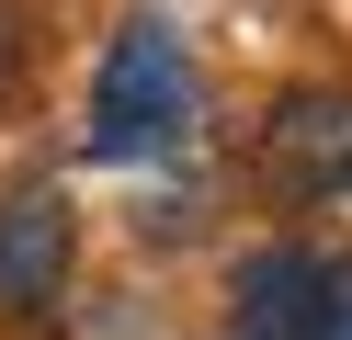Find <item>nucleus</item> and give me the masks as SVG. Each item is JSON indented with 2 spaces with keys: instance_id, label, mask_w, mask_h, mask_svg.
Here are the masks:
<instances>
[{
  "instance_id": "nucleus-2",
  "label": "nucleus",
  "mask_w": 352,
  "mask_h": 340,
  "mask_svg": "<svg viewBox=\"0 0 352 340\" xmlns=\"http://www.w3.org/2000/svg\"><path fill=\"white\" fill-rule=\"evenodd\" d=\"M261 170L296 204H352V91H284L261 113Z\"/></svg>"
},
{
  "instance_id": "nucleus-1",
  "label": "nucleus",
  "mask_w": 352,
  "mask_h": 340,
  "mask_svg": "<svg viewBox=\"0 0 352 340\" xmlns=\"http://www.w3.org/2000/svg\"><path fill=\"white\" fill-rule=\"evenodd\" d=\"M193 136V57L170 23H125L114 45H102V80H91V125H80V148L91 159H160Z\"/></svg>"
},
{
  "instance_id": "nucleus-5",
  "label": "nucleus",
  "mask_w": 352,
  "mask_h": 340,
  "mask_svg": "<svg viewBox=\"0 0 352 340\" xmlns=\"http://www.w3.org/2000/svg\"><path fill=\"white\" fill-rule=\"evenodd\" d=\"M329 340H352V261H341V284H329Z\"/></svg>"
},
{
  "instance_id": "nucleus-4",
  "label": "nucleus",
  "mask_w": 352,
  "mask_h": 340,
  "mask_svg": "<svg viewBox=\"0 0 352 340\" xmlns=\"http://www.w3.org/2000/svg\"><path fill=\"white\" fill-rule=\"evenodd\" d=\"M69 249H80V227H69L57 193H12L0 204V317H46L69 295Z\"/></svg>"
},
{
  "instance_id": "nucleus-6",
  "label": "nucleus",
  "mask_w": 352,
  "mask_h": 340,
  "mask_svg": "<svg viewBox=\"0 0 352 340\" xmlns=\"http://www.w3.org/2000/svg\"><path fill=\"white\" fill-rule=\"evenodd\" d=\"M12 57H23V23H12V0H0V80H12Z\"/></svg>"
},
{
  "instance_id": "nucleus-3",
  "label": "nucleus",
  "mask_w": 352,
  "mask_h": 340,
  "mask_svg": "<svg viewBox=\"0 0 352 340\" xmlns=\"http://www.w3.org/2000/svg\"><path fill=\"white\" fill-rule=\"evenodd\" d=\"M329 284H341L329 249H250L228 284V340H329Z\"/></svg>"
}]
</instances>
